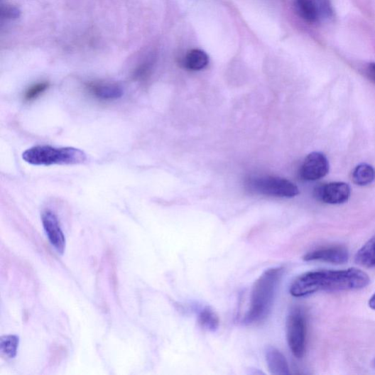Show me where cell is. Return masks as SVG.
I'll return each instance as SVG.
<instances>
[{"label":"cell","mask_w":375,"mask_h":375,"mask_svg":"<svg viewBox=\"0 0 375 375\" xmlns=\"http://www.w3.org/2000/svg\"><path fill=\"white\" fill-rule=\"evenodd\" d=\"M370 278L357 268L345 270H320L305 273L292 283L290 293L296 298L318 292L359 290L369 285Z\"/></svg>","instance_id":"obj_1"},{"label":"cell","mask_w":375,"mask_h":375,"mask_svg":"<svg viewBox=\"0 0 375 375\" xmlns=\"http://www.w3.org/2000/svg\"><path fill=\"white\" fill-rule=\"evenodd\" d=\"M50 86V82L47 81L39 82L31 85L23 94V100L26 102H31L37 99L49 89Z\"/></svg>","instance_id":"obj_18"},{"label":"cell","mask_w":375,"mask_h":375,"mask_svg":"<svg viewBox=\"0 0 375 375\" xmlns=\"http://www.w3.org/2000/svg\"><path fill=\"white\" fill-rule=\"evenodd\" d=\"M372 365H373L374 368L375 369V359L372 362Z\"/></svg>","instance_id":"obj_22"},{"label":"cell","mask_w":375,"mask_h":375,"mask_svg":"<svg viewBox=\"0 0 375 375\" xmlns=\"http://www.w3.org/2000/svg\"><path fill=\"white\" fill-rule=\"evenodd\" d=\"M369 307L375 311V293L370 298L369 300Z\"/></svg>","instance_id":"obj_21"},{"label":"cell","mask_w":375,"mask_h":375,"mask_svg":"<svg viewBox=\"0 0 375 375\" xmlns=\"http://www.w3.org/2000/svg\"><path fill=\"white\" fill-rule=\"evenodd\" d=\"M305 261H321L332 264H344L349 260V251L343 246L324 247L310 251L303 256Z\"/></svg>","instance_id":"obj_10"},{"label":"cell","mask_w":375,"mask_h":375,"mask_svg":"<svg viewBox=\"0 0 375 375\" xmlns=\"http://www.w3.org/2000/svg\"><path fill=\"white\" fill-rule=\"evenodd\" d=\"M41 220L50 242L58 253L63 254L66 244L65 238L58 217L52 210H46L42 213Z\"/></svg>","instance_id":"obj_9"},{"label":"cell","mask_w":375,"mask_h":375,"mask_svg":"<svg viewBox=\"0 0 375 375\" xmlns=\"http://www.w3.org/2000/svg\"><path fill=\"white\" fill-rule=\"evenodd\" d=\"M287 339L292 354L301 359L306 350L307 325L303 312L295 309L287 320Z\"/></svg>","instance_id":"obj_6"},{"label":"cell","mask_w":375,"mask_h":375,"mask_svg":"<svg viewBox=\"0 0 375 375\" xmlns=\"http://www.w3.org/2000/svg\"><path fill=\"white\" fill-rule=\"evenodd\" d=\"M22 158L34 166L75 165L87 161L86 153L72 147L55 148L49 146H38L28 149Z\"/></svg>","instance_id":"obj_3"},{"label":"cell","mask_w":375,"mask_h":375,"mask_svg":"<svg viewBox=\"0 0 375 375\" xmlns=\"http://www.w3.org/2000/svg\"><path fill=\"white\" fill-rule=\"evenodd\" d=\"M266 362L271 374L288 375L290 374L286 357L276 348L271 347L266 351Z\"/></svg>","instance_id":"obj_12"},{"label":"cell","mask_w":375,"mask_h":375,"mask_svg":"<svg viewBox=\"0 0 375 375\" xmlns=\"http://www.w3.org/2000/svg\"><path fill=\"white\" fill-rule=\"evenodd\" d=\"M19 337L16 335H7L0 339V352L8 359H13L17 354Z\"/></svg>","instance_id":"obj_17"},{"label":"cell","mask_w":375,"mask_h":375,"mask_svg":"<svg viewBox=\"0 0 375 375\" xmlns=\"http://www.w3.org/2000/svg\"><path fill=\"white\" fill-rule=\"evenodd\" d=\"M208 63V55L200 50L188 52L183 60V66L190 70H201L206 67Z\"/></svg>","instance_id":"obj_14"},{"label":"cell","mask_w":375,"mask_h":375,"mask_svg":"<svg viewBox=\"0 0 375 375\" xmlns=\"http://www.w3.org/2000/svg\"><path fill=\"white\" fill-rule=\"evenodd\" d=\"M315 197L321 202L330 205H340L348 201L351 190L344 182H333L317 188Z\"/></svg>","instance_id":"obj_8"},{"label":"cell","mask_w":375,"mask_h":375,"mask_svg":"<svg viewBox=\"0 0 375 375\" xmlns=\"http://www.w3.org/2000/svg\"><path fill=\"white\" fill-rule=\"evenodd\" d=\"M375 180V170L366 163L359 164L352 173V180L361 186L371 184Z\"/></svg>","instance_id":"obj_15"},{"label":"cell","mask_w":375,"mask_h":375,"mask_svg":"<svg viewBox=\"0 0 375 375\" xmlns=\"http://www.w3.org/2000/svg\"><path fill=\"white\" fill-rule=\"evenodd\" d=\"M330 164L327 157L320 152H313L305 158L300 171L301 178L308 181H315L330 173Z\"/></svg>","instance_id":"obj_7"},{"label":"cell","mask_w":375,"mask_h":375,"mask_svg":"<svg viewBox=\"0 0 375 375\" xmlns=\"http://www.w3.org/2000/svg\"><path fill=\"white\" fill-rule=\"evenodd\" d=\"M283 272V268H271L255 281L249 310L244 319V323L251 325L266 319L271 312L277 287Z\"/></svg>","instance_id":"obj_2"},{"label":"cell","mask_w":375,"mask_h":375,"mask_svg":"<svg viewBox=\"0 0 375 375\" xmlns=\"http://www.w3.org/2000/svg\"><path fill=\"white\" fill-rule=\"evenodd\" d=\"M355 261L361 266L367 268H375V234L357 251Z\"/></svg>","instance_id":"obj_13"},{"label":"cell","mask_w":375,"mask_h":375,"mask_svg":"<svg viewBox=\"0 0 375 375\" xmlns=\"http://www.w3.org/2000/svg\"><path fill=\"white\" fill-rule=\"evenodd\" d=\"M19 13V11L16 8L12 6L2 9V15L10 18L18 17Z\"/></svg>","instance_id":"obj_19"},{"label":"cell","mask_w":375,"mask_h":375,"mask_svg":"<svg viewBox=\"0 0 375 375\" xmlns=\"http://www.w3.org/2000/svg\"><path fill=\"white\" fill-rule=\"evenodd\" d=\"M365 73L368 78L375 83V62H370L366 65Z\"/></svg>","instance_id":"obj_20"},{"label":"cell","mask_w":375,"mask_h":375,"mask_svg":"<svg viewBox=\"0 0 375 375\" xmlns=\"http://www.w3.org/2000/svg\"><path fill=\"white\" fill-rule=\"evenodd\" d=\"M297 15L310 23H321L334 18L332 0H294Z\"/></svg>","instance_id":"obj_5"},{"label":"cell","mask_w":375,"mask_h":375,"mask_svg":"<svg viewBox=\"0 0 375 375\" xmlns=\"http://www.w3.org/2000/svg\"><path fill=\"white\" fill-rule=\"evenodd\" d=\"M199 323L204 330L209 332H215L219 325V319L212 310L206 308L201 311L198 317Z\"/></svg>","instance_id":"obj_16"},{"label":"cell","mask_w":375,"mask_h":375,"mask_svg":"<svg viewBox=\"0 0 375 375\" xmlns=\"http://www.w3.org/2000/svg\"><path fill=\"white\" fill-rule=\"evenodd\" d=\"M247 185L252 191L266 196L290 198L299 194L298 187L293 183L278 177L251 178Z\"/></svg>","instance_id":"obj_4"},{"label":"cell","mask_w":375,"mask_h":375,"mask_svg":"<svg viewBox=\"0 0 375 375\" xmlns=\"http://www.w3.org/2000/svg\"><path fill=\"white\" fill-rule=\"evenodd\" d=\"M86 88L91 96L103 102L116 101L124 96L123 88L115 83L91 82L86 85Z\"/></svg>","instance_id":"obj_11"}]
</instances>
